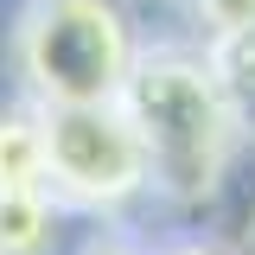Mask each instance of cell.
Wrapping results in <instances>:
<instances>
[{"label":"cell","mask_w":255,"mask_h":255,"mask_svg":"<svg viewBox=\"0 0 255 255\" xmlns=\"http://www.w3.org/2000/svg\"><path fill=\"white\" fill-rule=\"evenodd\" d=\"M140 51L128 0H26L13 13V77L32 109L122 102Z\"/></svg>","instance_id":"obj_2"},{"label":"cell","mask_w":255,"mask_h":255,"mask_svg":"<svg viewBox=\"0 0 255 255\" xmlns=\"http://www.w3.org/2000/svg\"><path fill=\"white\" fill-rule=\"evenodd\" d=\"M19 191H51L45 179V122L32 102H6L0 109V198Z\"/></svg>","instance_id":"obj_4"},{"label":"cell","mask_w":255,"mask_h":255,"mask_svg":"<svg viewBox=\"0 0 255 255\" xmlns=\"http://www.w3.org/2000/svg\"><path fill=\"white\" fill-rule=\"evenodd\" d=\"M64 211L51 191H19L0 198V255H58L64 249Z\"/></svg>","instance_id":"obj_5"},{"label":"cell","mask_w":255,"mask_h":255,"mask_svg":"<svg viewBox=\"0 0 255 255\" xmlns=\"http://www.w3.org/2000/svg\"><path fill=\"white\" fill-rule=\"evenodd\" d=\"M191 19L204 26V45H223L255 32V0H191Z\"/></svg>","instance_id":"obj_6"},{"label":"cell","mask_w":255,"mask_h":255,"mask_svg":"<svg viewBox=\"0 0 255 255\" xmlns=\"http://www.w3.org/2000/svg\"><path fill=\"white\" fill-rule=\"evenodd\" d=\"M45 122V179L51 198L77 217H122L140 198H153V166L140 147V128L122 102H77L38 109Z\"/></svg>","instance_id":"obj_3"},{"label":"cell","mask_w":255,"mask_h":255,"mask_svg":"<svg viewBox=\"0 0 255 255\" xmlns=\"http://www.w3.org/2000/svg\"><path fill=\"white\" fill-rule=\"evenodd\" d=\"M153 255H230L223 243H211V236H166Z\"/></svg>","instance_id":"obj_8"},{"label":"cell","mask_w":255,"mask_h":255,"mask_svg":"<svg viewBox=\"0 0 255 255\" xmlns=\"http://www.w3.org/2000/svg\"><path fill=\"white\" fill-rule=\"evenodd\" d=\"M128 122L140 128V147L153 166V191L166 204H204L230 179V159L243 147L236 90L223 83L204 45H147L122 90Z\"/></svg>","instance_id":"obj_1"},{"label":"cell","mask_w":255,"mask_h":255,"mask_svg":"<svg viewBox=\"0 0 255 255\" xmlns=\"http://www.w3.org/2000/svg\"><path fill=\"white\" fill-rule=\"evenodd\" d=\"M77 255H153V249H147V243H134L128 230H96Z\"/></svg>","instance_id":"obj_7"}]
</instances>
